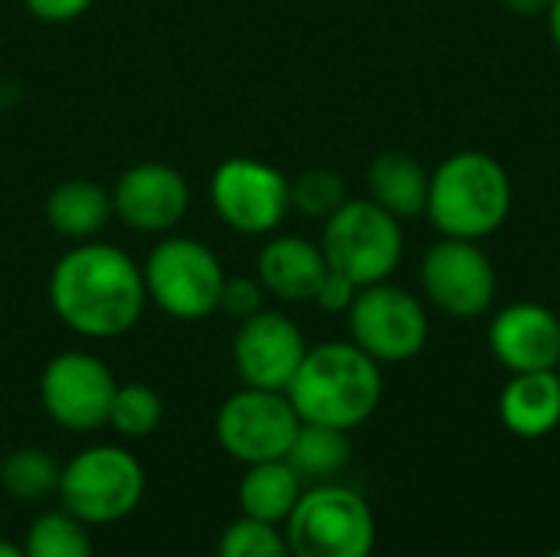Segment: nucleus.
<instances>
[{
	"label": "nucleus",
	"mask_w": 560,
	"mask_h": 557,
	"mask_svg": "<svg viewBox=\"0 0 560 557\" xmlns=\"http://www.w3.org/2000/svg\"><path fill=\"white\" fill-rule=\"evenodd\" d=\"M49 305L56 318L82 338H121L138 325L148 305L141 266L112 243H75L49 272Z\"/></svg>",
	"instance_id": "1"
},
{
	"label": "nucleus",
	"mask_w": 560,
	"mask_h": 557,
	"mask_svg": "<svg viewBox=\"0 0 560 557\" xmlns=\"http://www.w3.org/2000/svg\"><path fill=\"white\" fill-rule=\"evenodd\" d=\"M285 394L302 423L351 433L377 414L384 371L354 341H322L305 351Z\"/></svg>",
	"instance_id": "2"
},
{
	"label": "nucleus",
	"mask_w": 560,
	"mask_h": 557,
	"mask_svg": "<svg viewBox=\"0 0 560 557\" xmlns=\"http://www.w3.org/2000/svg\"><path fill=\"white\" fill-rule=\"evenodd\" d=\"M515 204L512 174L505 164L486 151H456L430 174L427 220L440 236L453 240H486L509 220Z\"/></svg>",
	"instance_id": "3"
},
{
	"label": "nucleus",
	"mask_w": 560,
	"mask_h": 557,
	"mask_svg": "<svg viewBox=\"0 0 560 557\" xmlns=\"http://www.w3.org/2000/svg\"><path fill=\"white\" fill-rule=\"evenodd\" d=\"M141 460L115 443H95L79 450L59 473V506L82 525H118L144 499Z\"/></svg>",
	"instance_id": "4"
},
{
	"label": "nucleus",
	"mask_w": 560,
	"mask_h": 557,
	"mask_svg": "<svg viewBox=\"0 0 560 557\" xmlns=\"http://www.w3.org/2000/svg\"><path fill=\"white\" fill-rule=\"evenodd\" d=\"M328 269L348 276L358 289L387 282L404 263V220L371 197H348L322 227Z\"/></svg>",
	"instance_id": "5"
},
{
	"label": "nucleus",
	"mask_w": 560,
	"mask_h": 557,
	"mask_svg": "<svg viewBox=\"0 0 560 557\" xmlns=\"http://www.w3.org/2000/svg\"><path fill=\"white\" fill-rule=\"evenodd\" d=\"M292 557H371L377 522L368 499L341 483H318L302 492L285 519Z\"/></svg>",
	"instance_id": "6"
},
{
	"label": "nucleus",
	"mask_w": 560,
	"mask_h": 557,
	"mask_svg": "<svg viewBox=\"0 0 560 557\" xmlns=\"http://www.w3.org/2000/svg\"><path fill=\"white\" fill-rule=\"evenodd\" d=\"M144 292L167 318L200 322L217 312L226 282L220 256L197 236H164L151 246L144 266Z\"/></svg>",
	"instance_id": "7"
},
{
	"label": "nucleus",
	"mask_w": 560,
	"mask_h": 557,
	"mask_svg": "<svg viewBox=\"0 0 560 557\" xmlns=\"http://www.w3.org/2000/svg\"><path fill=\"white\" fill-rule=\"evenodd\" d=\"M345 318L351 341L381 368L413 361L430 341L427 305L390 279L358 289Z\"/></svg>",
	"instance_id": "8"
},
{
	"label": "nucleus",
	"mask_w": 560,
	"mask_h": 557,
	"mask_svg": "<svg viewBox=\"0 0 560 557\" xmlns=\"http://www.w3.org/2000/svg\"><path fill=\"white\" fill-rule=\"evenodd\" d=\"M299 427L302 420L289 394L262 387H243L230 394L213 423L220 450L243 466L285 460Z\"/></svg>",
	"instance_id": "9"
},
{
	"label": "nucleus",
	"mask_w": 560,
	"mask_h": 557,
	"mask_svg": "<svg viewBox=\"0 0 560 557\" xmlns=\"http://www.w3.org/2000/svg\"><path fill=\"white\" fill-rule=\"evenodd\" d=\"M420 289L436 312L472 322L495 305L499 276L476 240L443 236L420 259Z\"/></svg>",
	"instance_id": "10"
},
{
	"label": "nucleus",
	"mask_w": 560,
	"mask_h": 557,
	"mask_svg": "<svg viewBox=\"0 0 560 557\" xmlns=\"http://www.w3.org/2000/svg\"><path fill=\"white\" fill-rule=\"evenodd\" d=\"M210 200L217 217L246 236L276 233L289 210V177L259 158H226L210 177Z\"/></svg>",
	"instance_id": "11"
},
{
	"label": "nucleus",
	"mask_w": 560,
	"mask_h": 557,
	"mask_svg": "<svg viewBox=\"0 0 560 557\" xmlns=\"http://www.w3.org/2000/svg\"><path fill=\"white\" fill-rule=\"evenodd\" d=\"M115 374L89 351H62L39 374L43 414L69 433H95L108 427Z\"/></svg>",
	"instance_id": "12"
},
{
	"label": "nucleus",
	"mask_w": 560,
	"mask_h": 557,
	"mask_svg": "<svg viewBox=\"0 0 560 557\" xmlns=\"http://www.w3.org/2000/svg\"><path fill=\"white\" fill-rule=\"evenodd\" d=\"M308 351L302 328L276 309H262L240 322L233 338V364L243 387L285 391Z\"/></svg>",
	"instance_id": "13"
},
{
	"label": "nucleus",
	"mask_w": 560,
	"mask_h": 557,
	"mask_svg": "<svg viewBox=\"0 0 560 557\" xmlns=\"http://www.w3.org/2000/svg\"><path fill=\"white\" fill-rule=\"evenodd\" d=\"M190 210L187 177L164 161H141L121 171L112 187V213L138 233H171Z\"/></svg>",
	"instance_id": "14"
},
{
	"label": "nucleus",
	"mask_w": 560,
	"mask_h": 557,
	"mask_svg": "<svg viewBox=\"0 0 560 557\" xmlns=\"http://www.w3.org/2000/svg\"><path fill=\"white\" fill-rule=\"evenodd\" d=\"M489 351L509 374L558 371L560 315L541 302H512L489 322Z\"/></svg>",
	"instance_id": "15"
},
{
	"label": "nucleus",
	"mask_w": 560,
	"mask_h": 557,
	"mask_svg": "<svg viewBox=\"0 0 560 557\" xmlns=\"http://www.w3.org/2000/svg\"><path fill=\"white\" fill-rule=\"evenodd\" d=\"M325 276L328 259L322 246L295 233L272 236L256 256V279L262 282L266 295H276L279 302H315Z\"/></svg>",
	"instance_id": "16"
},
{
	"label": "nucleus",
	"mask_w": 560,
	"mask_h": 557,
	"mask_svg": "<svg viewBox=\"0 0 560 557\" xmlns=\"http://www.w3.org/2000/svg\"><path fill=\"white\" fill-rule=\"evenodd\" d=\"M499 420L522 440H541L560 427V374H512L499 394Z\"/></svg>",
	"instance_id": "17"
},
{
	"label": "nucleus",
	"mask_w": 560,
	"mask_h": 557,
	"mask_svg": "<svg viewBox=\"0 0 560 557\" xmlns=\"http://www.w3.org/2000/svg\"><path fill=\"white\" fill-rule=\"evenodd\" d=\"M368 197L397 220H417L427 213L430 171L407 151H384L368 167Z\"/></svg>",
	"instance_id": "18"
},
{
	"label": "nucleus",
	"mask_w": 560,
	"mask_h": 557,
	"mask_svg": "<svg viewBox=\"0 0 560 557\" xmlns=\"http://www.w3.org/2000/svg\"><path fill=\"white\" fill-rule=\"evenodd\" d=\"M43 213H46V223L59 236L85 243V240H95L105 230V223L115 217L112 190H105L102 184L89 177H69L49 190Z\"/></svg>",
	"instance_id": "19"
},
{
	"label": "nucleus",
	"mask_w": 560,
	"mask_h": 557,
	"mask_svg": "<svg viewBox=\"0 0 560 557\" xmlns=\"http://www.w3.org/2000/svg\"><path fill=\"white\" fill-rule=\"evenodd\" d=\"M302 492H305V483L299 479V473L285 460H269V463L246 466L236 499L246 519H256L266 525H285Z\"/></svg>",
	"instance_id": "20"
},
{
	"label": "nucleus",
	"mask_w": 560,
	"mask_h": 557,
	"mask_svg": "<svg viewBox=\"0 0 560 557\" xmlns=\"http://www.w3.org/2000/svg\"><path fill=\"white\" fill-rule=\"evenodd\" d=\"M354 450H351V437L348 430H335V427H322V423H302L285 463L299 473L302 483H335V476H341L351 463Z\"/></svg>",
	"instance_id": "21"
},
{
	"label": "nucleus",
	"mask_w": 560,
	"mask_h": 557,
	"mask_svg": "<svg viewBox=\"0 0 560 557\" xmlns=\"http://www.w3.org/2000/svg\"><path fill=\"white\" fill-rule=\"evenodd\" d=\"M59 473L62 463L52 453L39 446H20L0 460V489L16 502L36 506L59 492Z\"/></svg>",
	"instance_id": "22"
},
{
	"label": "nucleus",
	"mask_w": 560,
	"mask_h": 557,
	"mask_svg": "<svg viewBox=\"0 0 560 557\" xmlns=\"http://www.w3.org/2000/svg\"><path fill=\"white\" fill-rule=\"evenodd\" d=\"M23 555L26 557H95L89 525H82L75 515H69L62 506L39 512L26 535H23Z\"/></svg>",
	"instance_id": "23"
},
{
	"label": "nucleus",
	"mask_w": 560,
	"mask_h": 557,
	"mask_svg": "<svg viewBox=\"0 0 560 557\" xmlns=\"http://www.w3.org/2000/svg\"><path fill=\"white\" fill-rule=\"evenodd\" d=\"M164 420V401L151 384L128 381L115 387L112 410H108V427L125 437V440H144L151 437Z\"/></svg>",
	"instance_id": "24"
},
{
	"label": "nucleus",
	"mask_w": 560,
	"mask_h": 557,
	"mask_svg": "<svg viewBox=\"0 0 560 557\" xmlns=\"http://www.w3.org/2000/svg\"><path fill=\"white\" fill-rule=\"evenodd\" d=\"M289 194H292V210L325 223L348 200V184L331 167H308L295 181H289Z\"/></svg>",
	"instance_id": "25"
},
{
	"label": "nucleus",
	"mask_w": 560,
	"mask_h": 557,
	"mask_svg": "<svg viewBox=\"0 0 560 557\" xmlns=\"http://www.w3.org/2000/svg\"><path fill=\"white\" fill-rule=\"evenodd\" d=\"M217 557H292V552L279 525L240 515L223 529L217 542Z\"/></svg>",
	"instance_id": "26"
},
{
	"label": "nucleus",
	"mask_w": 560,
	"mask_h": 557,
	"mask_svg": "<svg viewBox=\"0 0 560 557\" xmlns=\"http://www.w3.org/2000/svg\"><path fill=\"white\" fill-rule=\"evenodd\" d=\"M262 309H266V289L256 276H226L217 312H223L226 318L240 325Z\"/></svg>",
	"instance_id": "27"
},
{
	"label": "nucleus",
	"mask_w": 560,
	"mask_h": 557,
	"mask_svg": "<svg viewBox=\"0 0 560 557\" xmlns=\"http://www.w3.org/2000/svg\"><path fill=\"white\" fill-rule=\"evenodd\" d=\"M354 295H358V286L348 279V276H341V272H335V269H328V276H325V282L318 286V295H315V305L318 309H325V312H335V315H345L348 309H351V302H354Z\"/></svg>",
	"instance_id": "28"
},
{
	"label": "nucleus",
	"mask_w": 560,
	"mask_h": 557,
	"mask_svg": "<svg viewBox=\"0 0 560 557\" xmlns=\"http://www.w3.org/2000/svg\"><path fill=\"white\" fill-rule=\"evenodd\" d=\"M95 0H23V7L43 23H69L92 10Z\"/></svg>",
	"instance_id": "29"
},
{
	"label": "nucleus",
	"mask_w": 560,
	"mask_h": 557,
	"mask_svg": "<svg viewBox=\"0 0 560 557\" xmlns=\"http://www.w3.org/2000/svg\"><path fill=\"white\" fill-rule=\"evenodd\" d=\"M512 13H518V16H541L545 10H548V3L551 0H502Z\"/></svg>",
	"instance_id": "30"
},
{
	"label": "nucleus",
	"mask_w": 560,
	"mask_h": 557,
	"mask_svg": "<svg viewBox=\"0 0 560 557\" xmlns=\"http://www.w3.org/2000/svg\"><path fill=\"white\" fill-rule=\"evenodd\" d=\"M545 16H548V33H551V43H555V49L560 53V0H551V3H548Z\"/></svg>",
	"instance_id": "31"
},
{
	"label": "nucleus",
	"mask_w": 560,
	"mask_h": 557,
	"mask_svg": "<svg viewBox=\"0 0 560 557\" xmlns=\"http://www.w3.org/2000/svg\"><path fill=\"white\" fill-rule=\"evenodd\" d=\"M0 557H26L23 555V545L10 542V538H0Z\"/></svg>",
	"instance_id": "32"
},
{
	"label": "nucleus",
	"mask_w": 560,
	"mask_h": 557,
	"mask_svg": "<svg viewBox=\"0 0 560 557\" xmlns=\"http://www.w3.org/2000/svg\"><path fill=\"white\" fill-rule=\"evenodd\" d=\"M545 557H560V548H558V552H551V555H545Z\"/></svg>",
	"instance_id": "33"
},
{
	"label": "nucleus",
	"mask_w": 560,
	"mask_h": 557,
	"mask_svg": "<svg viewBox=\"0 0 560 557\" xmlns=\"http://www.w3.org/2000/svg\"><path fill=\"white\" fill-rule=\"evenodd\" d=\"M558 374H560V368H558Z\"/></svg>",
	"instance_id": "34"
}]
</instances>
